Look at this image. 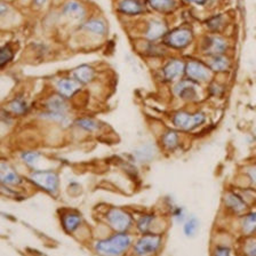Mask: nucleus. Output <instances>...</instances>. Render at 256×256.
I'll return each mask as SVG.
<instances>
[{"mask_svg": "<svg viewBox=\"0 0 256 256\" xmlns=\"http://www.w3.org/2000/svg\"><path fill=\"white\" fill-rule=\"evenodd\" d=\"M132 242L130 237L127 234H119L112 236L109 239L102 240L96 244V250L106 255H119L130 247Z\"/></svg>", "mask_w": 256, "mask_h": 256, "instance_id": "nucleus-1", "label": "nucleus"}, {"mask_svg": "<svg viewBox=\"0 0 256 256\" xmlns=\"http://www.w3.org/2000/svg\"><path fill=\"white\" fill-rule=\"evenodd\" d=\"M173 122L176 127L183 130H190L205 122V116L202 114H189L186 112H178L175 114Z\"/></svg>", "mask_w": 256, "mask_h": 256, "instance_id": "nucleus-2", "label": "nucleus"}, {"mask_svg": "<svg viewBox=\"0 0 256 256\" xmlns=\"http://www.w3.org/2000/svg\"><path fill=\"white\" fill-rule=\"evenodd\" d=\"M31 180L42 189L48 192H55L58 186V176L54 172H36L31 175Z\"/></svg>", "mask_w": 256, "mask_h": 256, "instance_id": "nucleus-3", "label": "nucleus"}, {"mask_svg": "<svg viewBox=\"0 0 256 256\" xmlns=\"http://www.w3.org/2000/svg\"><path fill=\"white\" fill-rule=\"evenodd\" d=\"M192 40V32L189 29H176L170 32L165 37V42L173 48L186 47Z\"/></svg>", "mask_w": 256, "mask_h": 256, "instance_id": "nucleus-4", "label": "nucleus"}, {"mask_svg": "<svg viewBox=\"0 0 256 256\" xmlns=\"http://www.w3.org/2000/svg\"><path fill=\"white\" fill-rule=\"evenodd\" d=\"M106 218L110 226L118 232H125L132 224L130 215L122 210H111Z\"/></svg>", "mask_w": 256, "mask_h": 256, "instance_id": "nucleus-5", "label": "nucleus"}, {"mask_svg": "<svg viewBox=\"0 0 256 256\" xmlns=\"http://www.w3.org/2000/svg\"><path fill=\"white\" fill-rule=\"evenodd\" d=\"M162 244V238L156 234H149L141 238L135 245V252L138 255L152 254L158 250Z\"/></svg>", "mask_w": 256, "mask_h": 256, "instance_id": "nucleus-6", "label": "nucleus"}, {"mask_svg": "<svg viewBox=\"0 0 256 256\" xmlns=\"http://www.w3.org/2000/svg\"><path fill=\"white\" fill-rule=\"evenodd\" d=\"M186 74L194 82H206L210 77V70L202 63L192 61L186 64Z\"/></svg>", "mask_w": 256, "mask_h": 256, "instance_id": "nucleus-7", "label": "nucleus"}, {"mask_svg": "<svg viewBox=\"0 0 256 256\" xmlns=\"http://www.w3.org/2000/svg\"><path fill=\"white\" fill-rule=\"evenodd\" d=\"M48 111L50 112V117L55 119H63L64 114L66 112L68 106L64 100L58 95H54L53 98H50V101L47 103Z\"/></svg>", "mask_w": 256, "mask_h": 256, "instance_id": "nucleus-8", "label": "nucleus"}, {"mask_svg": "<svg viewBox=\"0 0 256 256\" xmlns=\"http://www.w3.org/2000/svg\"><path fill=\"white\" fill-rule=\"evenodd\" d=\"M0 182L7 186H16L21 182V178L6 162H0Z\"/></svg>", "mask_w": 256, "mask_h": 256, "instance_id": "nucleus-9", "label": "nucleus"}, {"mask_svg": "<svg viewBox=\"0 0 256 256\" xmlns=\"http://www.w3.org/2000/svg\"><path fill=\"white\" fill-rule=\"evenodd\" d=\"M184 70H186V66L182 61L178 60H173V61L168 62L167 66L164 68V76L167 80H174L181 76Z\"/></svg>", "mask_w": 256, "mask_h": 256, "instance_id": "nucleus-10", "label": "nucleus"}, {"mask_svg": "<svg viewBox=\"0 0 256 256\" xmlns=\"http://www.w3.org/2000/svg\"><path fill=\"white\" fill-rule=\"evenodd\" d=\"M118 8L122 13L127 15H138L144 10V7L140 0H122Z\"/></svg>", "mask_w": 256, "mask_h": 256, "instance_id": "nucleus-11", "label": "nucleus"}, {"mask_svg": "<svg viewBox=\"0 0 256 256\" xmlns=\"http://www.w3.org/2000/svg\"><path fill=\"white\" fill-rule=\"evenodd\" d=\"M63 13L66 14L68 18H71L74 20H82L84 16H85L86 12L82 4L74 2V0H71V2H68L66 4V6L63 8Z\"/></svg>", "mask_w": 256, "mask_h": 256, "instance_id": "nucleus-12", "label": "nucleus"}, {"mask_svg": "<svg viewBox=\"0 0 256 256\" xmlns=\"http://www.w3.org/2000/svg\"><path fill=\"white\" fill-rule=\"evenodd\" d=\"M79 87L80 86L77 80L64 78L58 82V90L60 92V94H62L63 96H66V98H70V96L74 95L76 92H78Z\"/></svg>", "mask_w": 256, "mask_h": 256, "instance_id": "nucleus-13", "label": "nucleus"}, {"mask_svg": "<svg viewBox=\"0 0 256 256\" xmlns=\"http://www.w3.org/2000/svg\"><path fill=\"white\" fill-rule=\"evenodd\" d=\"M226 44L223 39L213 37V38L207 39L205 50L210 55L216 56V55H222L223 52L226 50Z\"/></svg>", "mask_w": 256, "mask_h": 256, "instance_id": "nucleus-14", "label": "nucleus"}, {"mask_svg": "<svg viewBox=\"0 0 256 256\" xmlns=\"http://www.w3.org/2000/svg\"><path fill=\"white\" fill-rule=\"evenodd\" d=\"M95 72L90 66H82L74 71V77L80 84H88L93 80Z\"/></svg>", "mask_w": 256, "mask_h": 256, "instance_id": "nucleus-15", "label": "nucleus"}, {"mask_svg": "<svg viewBox=\"0 0 256 256\" xmlns=\"http://www.w3.org/2000/svg\"><path fill=\"white\" fill-rule=\"evenodd\" d=\"M226 204L228 208H230L234 213H242L246 210V204L239 196L234 194H228L226 196Z\"/></svg>", "mask_w": 256, "mask_h": 256, "instance_id": "nucleus-16", "label": "nucleus"}, {"mask_svg": "<svg viewBox=\"0 0 256 256\" xmlns=\"http://www.w3.org/2000/svg\"><path fill=\"white\" fill-rule=\"evenodd\" d=\"M84 30H87L92 32V34H98V36H103L106 32V26L102 20L98 18H93L87 21L85 24L82 26Z\"/></svg>", "mask_w": 256, "mask_h": 256, "instance_id": "nucleus-17", "label": "nucleus"}, {"mask_svg": "<svg viewBox=\"0 0 256 256\" xmlns=\"http://www.w3.org/2000/svg\"><path fill=\"white\" fill-rule=\"evenodd\" d=\"M166 34V26L159 21H152L146 31V37L150 40H156Z\"/></svg>", "mask_w": 256, "mask_h": 256, "instance_id": "nucleus-18", "label": "nucleus"}, {"mask_svg": "<svg viewBox=\"0 0 256 256\" xmlns=\"http://www.w3.org/2000/svg\"><path fill=\"white\" fill-rule=\"evenodd\" d=\"M176 93H178L182 98L191 100L194 98L196 95H197V92H196L194 86L190 84L189 82H184L176 87Z\"/></svg>", "mask_w": 256, "mask_h": 256, "instance_id": "nucleus-19", "label": "nucleus"}, {"mask_svg": "<svg viewBox=\"0 0 256 256\" xmlns=\"http://www.w3.org/2000/svg\"><path fill=\"white\" fill-rule=\"evenodd\" d=\"M150 6L159 12H170L175 6V0H149Z\"/></svg>", "mask_w": 256, "mask_h": 256, "instance_id": "nucleus-20", "label": "nucleus"}, {"mask_svg": "<svg viewBox=\"0 0 256 256\" xmlns=\"http://www.w3.org/2000/svg\"><path fill=\"white\" fill-rule=\"evenodd\" d=\"M80 222H82V218H80L79 215L69 214V215H66L63 220V226L66 231L74 232L79 226Z\"/></svg>", "mask_w": 256, "mask_h": 256, "instance_id": "nucleus-21", "label": "nucleus"}, {"mask_svg": "<svg viewBox=\"0 0 256 256\" xmlns=\"http://www.w3.org/2000/svg\"><path fill=\"white\" fill-rule=\"evenodd\" d=\"M210 68L215 71H226L229 68V61L222 55L213 56V60L210 61Z\"/></svg>", "mask_w": 256, "mask_h": 256, "instance_id": "nucleus-22", "label": "nucleus"}, {"mask_svg": "<svg viewBox=\"0 0 256 256\" xmlns=\"http://www.w3.org/2000/svg\"><path fill=\"white\" fill-rule=\"evenodd\" d=\"M162 143H164V146L167 148V149H175L178 144V134H176L173 130L167 132V133L164 135V138H162Z\"/></svg>", "mask_w": 256, "mask_h": 256, "instance_id": "nucleus-23", "label": "nucleus"}, {"mask_svg": "<svg viewBox=\"0 0 256 256\" xmlns=\"http://www.w3.org/2000/svg\"><path fill=\"white\" fill-rule=\"evenodd\" d=\"M242 230L246 234H252V232L256 231V214L247 215L242 220Z\"/></svg>", "mask_w": 256, "mask_h": 256, "instance_id": "nucleus-24", "label": "nucleus"}, {"mask_svg": "<svg viewBox=\"0 0 256 256\" xmlns=\"http://www.w3.org/2000/svg\"><path fill=\"white\" fill-rule=\"evenodd\" d=\"M77 125L82 128L84 130H87V132H94L98 128V124L95 122L93 119H87V118H84V119H80L77 122Z\"/></svg>", "mask_w": 256, "mask_h": 256, "instance_id": "nucleus-25", "label": "nucleus"}, {"mask_svg": "<svg viewBox=\"0 0 256 256\" xmlns=\"http://www.w3.org/2000/svg\"><path fill=\"white\" fill-rule=\"evenodd\" d=\"M10 109L14 112V114H22L24 112H26L28 106L26 103L23 100H14L13 102L10 104Z\"/></svg>", "mask_w": 256, "mask_h": 256, "instance_id": "nucleus-26", "label": "nucleus"}, {"mask_svg": "<svg viewBox=\"0 0 256 256\" xmlns=\"http://www.w3.org/2000/svg\"><path fill=\"white\" fill-rule=\"evenodd\" d=\"M197 230H198V221L196 218H190L189 221L186 223V226H184V234L189 236V237L194 236Z\"/></svg>", "mask_w": 256, "mask_h": 256, "instance_id": "nucleus-27", "label": "nucleus"}, {"mask_svg": "<svg viewBox=\"0 0 256 256\" xmlns=\"http://www.w3.org/2000/svg\"><path fill=\"white\" fill-rule=\"evenodd\" d=\"M13 58V52H12L10 48H2L0 50V68L6 66V64Z\"/></svg>", "mask_w": 256, "mask_h": 256, "instance_id": "nucleus-28", "label": "nucleus"}, {"mask_svg": "<svg viewBox=\"0 0 256 256\" xmlns=\"http://www.w3.org/2000/svg\"><path fill=\"white\" fill-rule=\"evenodd\" d=\"M224 20L222 18V16H215V18H210V21H208V26H210V29H212L213 31H218L220 29H222L224 26Z\"/></svg>", "mask_w": 256, "mask_h": 256, "instance_id": "nucleus-29", "label": "nucleus"}, {"mask_svg": "<svg viewBox=\"0 0 256 256\" xmlns=\"http://www.w3.org/2000/svg\"><path fill=\"white\" fill-rule=\"evenodd\" d=\"M152 221H154V216L151 215H146L143 216V218L138 221V229L141 232H146L150 229V226Z\"/></svg>", "mask_w": 256, "mask_h": 256, "instance_id": "nucleus-30", "label": "nucleus"}, {"mask_svg": "<svg viewBox=\"0 0 256 256\" xmlns=\"http://www.w3.org/2000/svg\"><path fill=\"white\" fill-rule=\"evenodd\" d=\"M22 159L26 162V164H29V165H34L36 162H38L39 159V154H36V152H32V151H29V152H24V154H22Z\"/></svg>", "mask_w": 256, "mask_h": 256, "instance_id": "nucleus-31", "label": "nucleus"}, {"mask_svg": "<svg viewBox=\"0 0 256 256\" xmlns=\"http://www.w3.org/2000/svg\"><path fill=\"white\" fill-rule=\"evenodd\" d=\"M215 254H216V255H220V256H226V255L231 254V250H230V248H228V247L221 246V247L216 248Z\"/></svg>", "mask_w": 256, "mask_h": 256, "instance_id": "nucleus-32", "label": "nucleus"}, {"mask_svg": "<svg viewBox=\"0 0 256 256\" xmlns=\"http://www.w3.org/2000/svg\"><path fill=\"white\" fill-rule=\"evenodd\" d=\"M246 253L250 255H256V240L248 244L246 247Z\"/></svg>", "mask_w": 256, "mask_h": 256, "instance_id": "nucleus-33", "label": "nucleus"}, {"mask_svg": "<svg viewBox=\"0 0 256 256\" xmlns=\"http://www.w3.org/2000/svg\"><path fill=\"white\" fill-rule=\"evenodd\" d=\"M7 10H8V6L6 5V4L0 2V18H2V16L6 13Z\"/></svg>", "mask_w": 256, "mask_h": 256, "instance_id": "nucleus-34", "label": "nucleus"}, {"mask_svg": "<svg viewBox=\"0 0 256 256\" xmlns=\"http://www.w3.org/2000/svg\"><path fill=\"white\" fill-rule=\"evenodd\" d=\"M252 178H253V181L256 182V168H253V170H250V174Z\"/></svg>", "mask_w": 256, "mask_h": 256, "instance_id": "nucleus-35", "label": "nucleus"}, {"mask_svg": "<svg viewBox=\"0 0 256 256\" xmlns=\"http://www.w3.org/2000/svg\"><path fill=\"white\" fill-rule=\"evenodd\" d=\"M191 2H194V4H199V5H202V4H205L206 0H189Z\"/></svg>", "mask_w": 256, "mask_h": 256, "instance_id": "nucleus-36", "label": "nucleus"}, {"mask_svg": "<svg viewBox=\"0 0 256 256\" xmlns=\"http://www.w3.org/2000/svg\"><path fill=\"white\" fill-rule=\"evenodd\" d=\"M36 2H37L38 5H44V4L46 2V0H36Z\"/></svg>", "mask_w": 256, "mask_h": 256, "instance_id": "nucleus-37", "label": "nucleus"}]
</instances>
